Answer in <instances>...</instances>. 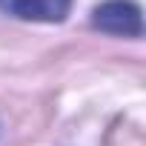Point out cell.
Instances as JSON below:
<instances>
[{"label":"cell","instance_id":"obj_1","mask_svg":"<svg viewBox=\"0 0 146 146\" xmlns=\"http://www.w3.org/2000/svg\"><path fill=\"white\" fill-rule=\"evenodd\" d=\"M92 26L106 32V35L140 37V32H143L140 6L132 3V0H103L92 12Z\"/></svg>","mask_w":146,"mask_h":146},{"label":"cell","instance_id":"obj_2","mask_svg":"<svg viewBox=\"0 0 146 146\" xmlns=\"http://www.w3.org/2000/svg\"><path fill=\"white\" fill-rule=\"evenodd\" d=\"M69 9L72 0H0V12L37 23H60L66 20Z\"/></svg>","mask_w":146,"mask_h":146}]
</instances>
